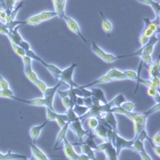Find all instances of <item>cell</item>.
I'll list each match as a JSON object with an SVG mask.
<instances>
[{
    "instance_id": "34",
    "label": "cell",
    "mask_w": 160,
    "mask_h": 160,
    "mask_svg": "<svg viewBox=\"0 0 160 160\" xmlns=\"http://www.w3.org/2000/svg\"><path fill=\"white\" fill-rule=\"evenodd\" d=\"M124 72L126 77V79L132 80V81L138 83L139 79L140 78L138 77L137 72L134 70H131V69L124 70Z\"/></svg>"
},
{
    "instance_id": "32",
    "label": "cell",
    "mask_w": 160,
    "mask_h": 160,
    "mask_svg": "<svg viewBox=\"0 0 160 160\" xmlns=\"http://www.w3.org/2000/svg\"><path fill=\"white\" fill-rule=\"evenodd\" d=\"M0 98L9 99L12 100H16L17 97L15 95L14 92L11 90V88L0 90Z\"/></svg>"
},
{
    "instance_id": "51",
    "label": "cell",
    "mask_w": 160,
    "mask_h": 160,
    "mask_svg": "<svg viewBox=\"0 0 160 160\" xmlns=\"http://www.w3.org/2000/svg\"><path fill=\"white\" fill-rule=\"evenodd\" d=\"M139 154L141 156L142 160H152V159L151 158L150 155L146 152V151H142Z\"/></svg>"
},
{
    "instance_id": "46",
    "label": "cell",
    "mask_w": 160,
    "mask_h": 160,
    "mask_svg": "<svg viewBox=\"0 0 160 160\" xmlns=\"http://www.w3.org/2000/svg\"><path fill=\"white\" fill-rule=\"evenodd\" d=\"M111 142L109 141H104V142L99 145L97 146L96 149V151H99V152H104L106 151V149L108 148V146L109 145Z\"/></svg>"
},
{
    "instance_id": "15",
    "label": "cell",
    "mask_w": 160,
    "mask_h": 160,
    "mask_svg": "<svg viewBox=\"0 0 160 160\" xmlns=\"http://www.w3.org/2000/svg\"><path fill=\"white\" fill-rule=\"evenodd\" d=\"M54 12L57 13V17L62 19L65 14V8L67 4V0H52Z\"/></svg>"
},
{
    "instance_id": "22",
    "label": "cell",
    "mask_w": 160,
    "mask_h": 160,
    "mask_svg": "<svg viewBox=\"0 0 160 160\" xmlns=\"http://www.w3.org/2000/svg\"><path fill=\"white\" fill-rule=\"evenodd\" d=\"M143 22L144 23V25L151 29L155 32L156 34L159 33V17H155L154 20H151L149 19L148 18H144L143 19Z\"/></svg>"
},
{
    "instance_id": "3",
    "label": "cell",
    "mask_w": 160,
    "mask_h": 160,
    "mask_svg": "<svg viewBox=\"0 0 160 160\" xmlns=\"http://www.w3.org/2000/svg\"><path fill=\"white\" fill-rule=\"evenodd\" d=\"M26 56L30 57L32 60H35L40 64H42L52 74V75L57 80H58L60 75L62 72V69L59 68L58 66L53 64L47 63L43 59H42L40 56L37 55L33 50L30 49L28 51H26Z\"/></svg>"
},
{
    "instance_id": "52",
    "label": "cell",
    "mask_w": 160,
    "mask_h": 160,
    "mask_svg": "<svg viewBox=\"0 0 160 160\" xmlns=\"http://www.w3.org/2000/svg\"><path fill=\"white\" fill-rule=\"evenodd\" d=\"M78 160H90L89 157L84 154H80L78 157Z\"/></svg>"
},
{
    "instance_id": "53",
    "label": "cell",
    "mask_w": 160,
    "mask_h": 160,
    "mask_svg": "<svg viewBox=\"0 0 160 160\" xmlns=\"http://www.w3.org/2000/svg\"><path fill=\"white\" fill-rule=\"evenodd\" d=\"M13 2L17 3H20V2H23V0H13Z\"/></svg>"
},
{
    "instance_id": "14",
    "label": "cell",
    "mask_w": 160,
    "mask_h": 160,
    "mask_svg": "<svg viewBox=\"0 0 160 160\" xmlns=\"http://www.w3.org/2000/svg\"><path fill=\"white\" fill-rule=\"evenodd\" d=\"M110 129L102 121L99 120V124L97 127L92 131V132L95 136L98 137L103 141H107L108 139V131Z\"/></svg>"
},
{
    "instance_id": "9",
    "label": "cell",
    "mask_w": 160,
    "mask_h": 160,
    "mask_svg": "<svg viewBox=\"0 0 160 160\" xmlns=\"http://www.w3.org/2000/svg\"><path fill=\"white\" fill-rule=\"evenodd\" d=\"M134 140H127L121 137L118 133L116 135L115 141L113 146H114L119 156L121 152L123 149H130L132 146Z\"/></svg>"
},
{
    "instance_id": "29",
    "label": "cell",
    "mask_w": 160,
    "mask_h": 160,
    "mask_svg": "<svg viewBox=\"0 0 160 160\" xmlns=\"http://www.w3.org/2000/svg\"><path fill=\"white\" fill-rule=\"evenodd\" d=\"M24 73L26 77L28 78L29 81L33 84H35L36 82L40 79L37 75V74L33 71V68L24 69Z\"/></svg>"
},
{
    "instance_id": "1",
    "label": "cell",
    "mask_w": 160,
    "mask_h": 160,
    "mask_svg": "<svg viewBox=\"0 0 160 160\" xmlns=\"http://www.w3.org/2000/svg\"><path fill=\"white\" fill-rule=\"evenodd\" d=\"M56 17H57V15L54 11H43L31 16L25 20H15L9 22L7 24V25L10 30L13 29L15 27H18L20 29V27L27 25H37L41 23L51 20L52 19Z\"/></svg>"
},
{
    "instance_id": "36",
    "label": "cell",
    "mask_w": 160,
    "mask_h": 160,
    "mask_svg": "<svg viewBox=\"0 0 160 160\" xmlns=\"http://www.w3.org/2000/svg\"><path fill=\"white\" fill-rule=\"evenodd\" d=\"M58 113L56 112L55 110L49 108H46V115L48 121H55L58 116Z\"/></svg>"
},
{
    "instance_id": "37",
    "label": "cell",
    "mask_w": 160,
    "mask_h": 160,
    "mask_svg": "<svg viewBox=\"0 0 160 160\" xmlns=\"http://www.w3.org/2000/svg\"><path fill=\"white\" fill-rule=\"evenodd\" d=\"M120 107L126 112H134V110L135 108V104L132 102L126 100L124 102H123Z\"/></svg>"
},
{
    "instance_id": "19",
    "label": "cell",
    "mask_w": 160,
    "mask_h": 160,
    "mask_svg": "<svg viewBox=\"0 0 160 160\" xmlns=\"http://www.w3.org/2000/svg\"><path fill=\"white\" fill-rule=\"evenodd\" d=\"M57 93L60 95L62 105L66 109H68L70 108H73V107L75 105V104L71 100V99H70V97L68 96V89L67 90H63V91L58 90Z\"/></svg>"
},
{
    "instance_id": "27",
    "label": "cell",
    "mask_w": 160,
    "mask_h": 160,
    "mask_svg": "<svg viewBox=\"0 0 160 160\" xmlns=\"http://www.w3.org/2000/svg\"><path fill=\"white\" fill-rule=\"evenodd\" d=\"M80 145H81V151L82 154L87 155L90 160H97L96 151L94 149L85 144H81Z\"/></svg>"
},
{
    "instance_id": "17",
    "label": "cell",
    "mask_w": 160,
    "mask_h": 160,
    "mask_svg": "<svg viewBox=\"0 0 160 160\" xmlns=\"http://www.w3.org/2000/svg\"><path fill=\"white\" fill-rule=\"evenodd\" d=\"M106 74L111 78L112 82L126 80V77L124 71L119 70L115 67H112Z\"/></svg>"
},
{
    "instance_id": "16",
    "label": "cell",
    "mask_w": 160,
    "mask_h": 160,
    "mask_svg": "<svg viewBox=\"0 0 160 160\" xmlns=\"http://www.w3.org/2000/svg\"><path fill=\"white\" fill-rule=\"evenodd\" d=\"M28 158L26 155L13 152L11 150L7 152H2L0 151V160H25Z\"/></svg>"
},
{
    "instance_id": "4",
    "label": "cell",
    "mask_w": 160,
    "mask_h": 160,
    "mask_svg": "<svg viewBox=\"0 0 160 160\" xmlns=\"http://www.w3.org/2000/svg\"><path fill=\"white\" fill-rule=\"evenodd\" d=\"M77 67L76 63H72L66 68L62 69L61 74L59 77L58 81H61L65 85L69 87V88H76L78 85L73 81V74L75 68Z\"/></svg>"
},
{
    "instance_id": "25",
    "label": "cell",
    "mask_w": 160,
    "mask_h": 160,
    "mask_svg": "<svg viewBox=\"0 0 160 160\" xmlns=\"http://www.w3.org/2000/svg\"><path fill=\"white\" fill-rule=\"evenodd\" d=\"M16 100L31 106L45 107V102L43 98H37V99H33L31 100H23L17 97Z\"/></svg>"
},
{
    "instance_id": "35",
    "label": "cell",
    "mask_w": 160,
    "mask_h": 160,
    "mask_svg": "<svg viewBox=\"0 0 160 160\" xmlns=\"http://www.w3.org/2000/svg\"><path fill=\"white\" fill-rule=\"evenodd\" d=\"M10 42L11 44V46H12L13 51L18 56L22 58L26 56V51L22 47H20V45H18L13 42Z\"/></svg>"
},
{
    "instance_id": "11",
    "label": "cell",
    "mask_w": 160,
    "mask_h": 160,
    "mask_svg": "<svg viewBox=\"0 0 160 160\" xmlns=\"http://www.w3.org/2000/svg\"><path fill=\"white\" fill-rule=\"evenodd\" d=\"M63 150L65 157L68 160H78L79 154L75 150L73 145L67 140V138L63 141Z\"/></svg>"
},
{
    "instance_id": "42",
    "label": "cell",
    "mask_w": 160,
    "mask_h": 160,
    "mask_svg": "<svg viewBox=\"0 0 160 160\" xmlns=\"http://www.w3.org/2000/svg\"><path fill=\"white\" fill-rule=\"evenodd\" d=\"M8 88H10V83L1 74H0V90Z\"/></svg>"
},
{
    "instance_id": "13",
    "label": "cell",
    "mask_w": 160,
    "mask_h": 160,
    "mask_svg": "<svg viewBox=\"0 0 160 160\" xmlns=\"http://www.w3.org/2000/svg\"><path fill=\"white\" fill-rule=\"evenodd\" d=\"M48 122V121L47 120L46 122H44L41 124L33 125L30 128V129L29 131V135H30L32 140L33 141V142H32L33 143L36 144V142L38 140V139L39 138L42 131L46 127Z\"/></svg>"
},
{
    "instance_id": "40",
    "label": "cell",
    "mask_w": 160,
    "mask_h": 160,
    "mask_svg": "<svg viewBox=\"0 0 160 160\" xmlns=\"http://www.w3.org/2000/svg\"><path fill=\"white\" fill-rule=\"evenodd\" d=\"M156 34L155 33V32L154 30H152L151 29L148 27L147 26L144 25L141 35H143V36H144V37H146L148 39H150L151 37H152L153 35H154Z\"/></svg>"
},
{
    "instance_id": "12",
    "label": "cell",
    "mask_w": 160,
    "mask_h": 160,
    "mask_svg": "<svg viewBox=\"0 0 160 160\" xmlns=\"http://www.w3.org/2000/svg\"><path fill=\"white\" fill-rule=\"evenodd\" d=\"M29 146L31 149L32 157L35 160H50L46 153L37 146L36 144L29 142Z\"/></svg>"
},
{
    "instance_id": "48",
    "label": "cell",
    "mask_w": 160,
    "mask_h": 160,
    "mask_svg": "<svg viewBox=\"0 0 160 160\" xmlns=\"http://www.w3.org/2000/svg\"><path fill=\"white\" fill-rule=\"evenodd\" d=\"M147 141H149V142L150 143V144H151V147H152V151H153L154 154H155L156 156H157L158 157H159V156H160V146H156V145L153 144L151 142V141H150V137H148V139H147Z\"/></svg>"
},
{
    "instance_id": "23",
    "label": "cell",
    "mask_w": 160,
    "mask_h": 160,
    "mask_svg": "<svg viewBox=\"0 0 160 160\" xmlns=\"http://www.w3.org/2000/svg\"><path fill=\"white\" fill-rule=\"evenodd\" d=\"M91 91L92 92V96L98 99L101 105H104L108 103L107 99L102 89L101 88H92L91 89Z\"/></svg>"
},
{
    "instance_id": "2",
    "label": "cell",
    "mask_w": 160,
    "mask_h": 160,
    "mask_svg": "<svg viewBox=\"0 0 160 160\" xmlns=\"http://www.w3.org/2000/svg\"><path fill=\"white\" fill-rule=\"evenodd\" d=\"M159 41V38L157 37V34L153 35L152 37H151L148 41V42L142 47H141L138 50H137L136 52L128 55H122V56H118L119 59H123L126 57H134V56H138L141 57L143 56H147V55H151L154 51V49L156 44Z\"/></svg>"
},
{
    "instance_id": "47",
    "label": "cell",
    "mask_w": 160,
    "mask_h": 160,
    "mask_svg": "<svg viewBox=\"0 0 160 160\" xmlns=\"http://www.w3.org/2000/svg\"><path fill=\"white\" fill-rule=\"evenodd\" d=\"M150 141L153 144L156 146H160V132L158 131L152 136V138L150 137Z\"/></svg>"
},
{
    "instance_id": "21",
    "label": "cell",
    "mask_w": 160,
    "mask_h": 160,
    "mask_svg": "<svg viewBox=\"0 0 160 160\" xmlns=\"http://www.w3.org/2000/svg\"><path fill=\"white\" fill-rule=\"evenodd\" d=\"M136 1L141 4L150 7L152 9L156 17H159L160 3L159 2L154 1V0H136Z\"/></svg>"
},
{
    "instance_id": "24",
    "label": "cell",
    "mask_w": 160,
    "mask_h": 160,
    "mask_svg": "<svg viewBox=\"0 0 160 160\" xmlns=\"http://www.w3.org/2000/svg\"><path fill=\"white\" fill-rule=\"evenodd\" d=\"M112 81L111 79V78L106 74H104L103 76L99 77V78L94 80L93 82H92L90 83H88L87 85H83V86H81L82 88H88L90 87H92L94 85H101V84H106V83H108L110 82H112Z\"/></svg>"
},
{
    "instance_id": "55",
    "label": "cell",
    "mask_w": 160,
    "mask_h": 160,
    "mask_svg": "<svg viewBox=\"0 0 160 160\" xmlns=\"http://www.w3.org/2000/svg\"><path fill=\"white\" fill-rule=\"evenodd\" d=\"M1 22H1V21H0V23H1Z\"/></svg>"
},
{
    "instance_id": "30",
    "label": "cell",
    "mask_w": 160,
    "mask_h": 160,
    "mask_svg": "<svg viewBox=\"0 0 160 160\" xmlns=\"http://www.w3.org/2000/svg\"><path fill=\"white\" fill-rule=\"evenodd\" d=\"M131 150L133 151L136 152H138V153H140L142 151H146V148L144 147V142H142L141 141H140L138 139H136L134 140V142H133L132 146L131 148Z\"/></svg>"
},
{
    "instance_id": "43",
    "label": "cell",
    "mask_w": 160,
    "mask_h": 160,
    "mask_svg": "<svg viewBox=\"0 0 160 160\" xmlns=\"http://www.w3.org/2000/svg\"><path fill=\"white\" fill-rule=\"evenodd\" d=\"M159 109H160V104L156 103V104L154 105H153L151 108H150L149 110H148L146 112H144V114L148 117L149 115H151L153 114H155L157 112H159Z\"/></svg>"
},
{
    "instance_id": "7",
    "label": "cell",
    "mask_w": 160,
    "mask_h": 160,
    "mask_svg": "<svg viewBox=\"0 0 160 160\" xmlns=\"http://www.w3.org/2000/svg\"><path fill=\"white\" fill-rule=\"evenodd\" d=\"M68 129H70L73 132L75 137L78 141V143L81 142L84 136L90 132V131H86L83 128L82 122L79 119L70 122L68 125Z\"/></svg>"
},
{
    "instance_id": "6",
    "label": "cell",
    "mask_w": 160,
    "mask_h": 160,
    "mask_svg": "<svg viewBox=\"0 0 160 160\" xmlns=\"http://www.w3.org/2000/svg\"><path fill=\"white\" fill-rule=\"evenodd\" d=\"M91 51L94 54H95L98 57H99L106 63H112L117 60H119L118 56L106 52L95 42H92Z\"/></svg>"
},
{
    "instance_id": "8",
    "label": "cell",
    "mask_w": 160,
    "mask_h": 160,
    "mask_svg": "<svg viewBox=\"0 0 160 160\" xmlns=\"http://www.w3.org/2000/svg\"><path fill=\"white\" fill-rule=\"evenodd\" d=\"M62 19L64 20L68 29H69V30L71 32L78 35L84 42H87L86 39L83 36V35L81 32V27H80L78 22L75 20H74L73 18L68 17L66 15H65L63 17Z\"/></svg>"
},
{
    "instance_id": "28",
    "label": "cell",
    "mask_w": 160,
    "mask_h": 160,
    "mask_svg": "<svg viewBox=\"0 0 160 160\" xmlns=\"http://www.w3.org/2000/svg\"><path fill=\"white\" fill-rule=\"evenodd\" d=\"M125 101H126V99L124 95L122 93H119L114 97L110 102H108V104L112 109L114 107H120L121 105Z\"/></svg>"
},
{
    "instance_id": "49",
    "label": "cell",
    "mask_w": 160,
    "mask_h": 160,
    "mask_svg": "<svg viewBox=\"0 0 160 160\" xmlns=\"http://www.w3.org/2000/svg\"><path fill=\"white\" fill-rule=\"evenodd\" d=\"M9 32L10 29L3 22L0 23V34L3 35H7Z\"/></svg>"
},
{
    "instance_id": "44",
    "label": "cell",
    "mask_w": 160,
    "mask_h": 160,
    "mask_svg": "<svg viewBox=\"0 0 160 160\" xmlns=\"http://www.w3.org/2000/svg\"><path fill=\"white\" fill-rule=\"evenodd\" d=\"M143 65L149 66L152 62V59L151 55L143 56L140 57V61Z\"/></svg>"
},
{
    "instance_id": "45",
    "label": "cell",
    "mask_w": 160,
    "mask_h": 160,
    "mask_svg": "<svg viewBox=\"0 0 160 160\" xmlns=\"http://www.w3.org/2000/svg\"><path fill=\"white\" fill-rule=\"evenodd\" d=\"M35 85L38 88V90L42 93V94L45 92L47 88L48 87L47 84L44 82H43L42 80H41L40 79H39L38 80V81L36 82V83L35 84Z\"/></svg>"
},
{
    "instance_id": "31",
    "label": "cell",
    "mask_w": 160,
    "mask_h": 160,
    "mask_svg": "<svg viewBox=\"0 0 160 160\" xmlns=\"http://www.w3.org/2000/svg\"><path fill=\"white\" fill-rule=\"evenodd\" d=\"M72 109L75 113L77 114V115L78 117V118L85 115L89 110V107H88L84 105H80L77 104H75Z\"/></svg>"
},
{
    "instance_id": "10",
    "label": "cell",
    "mask_w": 160,
    "mask_h": 160,
    "mask_svg": "<svg viewBox=\"0 0 160 160\" xmlns=\"http://www.w3.org/2000/svg\"><path fill=\"white\" fill-rule=\"evenodd\" d=\"M99 120L102 121L108 127H109L110 129H112L114 131L118 133V121L116 117L115 116V114L111 112H107L103 114L102 117Z\"/></svg>"
},
{
    "instance_id": "18",
    "label": "cell",
    "mask_w": 160,
    "mask_h": 160,
    "mask_svg": "<svg viewBox=\"0 0 160 160\" xmlns=\"http://www.w3.org/2000/svg\"><path fill=\"white\" fill-rule=\"evenodd\" d=\"M148 72L149 79H153L155 77H159L160 74V61L159 56L158 59L152 62L149 66Z\"/></svg>"
},
{
    "instance_id": "5",
    "label": "cell",
    "mask_w": 160,
    "mask_h": 160,
    "mask_svg": "<svg viewBox=\"0 0 160 160\" xmlns=\"http://www.w3.org/2000/svg\"><path fill=\"white\" fill-rule=\"evenodd\" d=\"M65 84L61 81H58V83L52 87H47L45 92L43 93V100L45 102V107L55 110L53 108V101L55 96L59 88Z\"/></svg>"
},
{
    "instance_id": "38",
    "label": "cell",
    "mask_w": 160,
    "mask_h": 160,
    "mask_svg": "<svg viewBox=\"0 0 160 160\" xmlns=\"http://www.w3.org/2000/svg\"><path fill=\"white\" fill-rule=\"evenodd\" d=\"M88 120V125L90 130L94 131L99 124V120L96 117H90Z\"/></svg>"
},
{
    "instance_id": "26",
    "label": "cell",
    "mask_w": 160,
    "mask_h": 160,
    "mask_svg": "<svg viewBox=\"0 0 160 160\" xmlns=\"http://www.w3.org/2000/svg\"><path fill=\"white\" fill-rule=\"evenodd\" d=\"M100 15L101 17V19L102 20V29L103 30V31L107 34L108 35H109L111 34V33L112 32V29H113V26H112V24L111 21H109L104 15V13L102 12H99Z\"/></svg>"
},
{
    "instance_id": "39",
    "label": "cell",
    "mask_w": 160,
    "mask_h": 160,
    "mask_svg": "<svg viewBox=\"0 0 160 160\" xmlns=\"http://www.w3.org/2000/svg\"><path fill=\"white\" fill-rule=\"evenodd\" d=\"M68 118V122H72L73 121H75L77 119H78V117L77 115V114L75 113V112L73 111L72 108H70L68 109H67L66 112L65 113Z\"/></svg>"
},
{
    "instance_id": "20",
    "label": "cell",
    "mask_w": 160,
    "mask_h": 160,
    "mask_svg": "<svg viewBox=\"0 0 160 160\" xmlns=\"http://www.w3.org/2000/svg\"><path fill=\"white\" fill-rule=\"evenodd\" d=\"M68 125H69V122H67L64 126L60 128V131L58 132L55 143H54V146H53L54 151H55L57 147L62 142H63V141L64 140V139L67 138V134L68 130Z\"/></svg>"
},
{
    "instance_id": "41",
    "label": "cell",
    "mask_w": 160,
    "mask_h": 160,
    "mask_svg": "<svg viewBox=\"0 0 160 160\" xmlns=\"http://www.w3.org/2000/svg\"><path fill=\"white\" fill-rule=\"evenodd\" d=\"M145 125L140 124H137V123H134V136L132 139H137L138 135L141 132V131L146 129Z\"/></svg>"
},
{
    "instance_id": "33",
    "label": "cell",
    "mask_w": 160,
    "mask_h": 160,
    "mask_svg": "<svg viewBox=\"0 0 160 160\" xmlns=\"http://www.w3.org/2000/svg\"><path fill=\"white\" fill-rule=\"evenodd\" d=\"M148 95L152 98L156 104L159 103L160 100V93L159 90L154 88H148L147 91Z\"/></svg>"
},
{
    "instance_id": "50",
    "label": "cell",
    "mask_w": 160,
    "mask_h": 160,
    "mask_svg": "<svg viewBox=\"0 0 160 160\" xmlns=\"http://www.w3.org/2000/svg\"><path fill=\"white\" fill-rule=\"evenodd\" d=\"M149 136H148V132H147V131L146 129H143L141 132L138 135L137 139H139L140 141H141L142 142H144L145 141H147V139H148Z\"/></svg>"
},
{
    "instance_id": "54",
    "label": "cell",
    "mask_w": 160,
    "mask_h": 160,
    "mask_svg": "<svg viewBox=\"0 0 160 160\" xmlns=\"http://www.w3.org/2000/svg\"><path fill=\"white\" fill-rule=\"evenodd\" d=\"M25 160H35V159H33V157H31V158H28H28H27V159H25Z\"/></svg>"
}]
</instances>
